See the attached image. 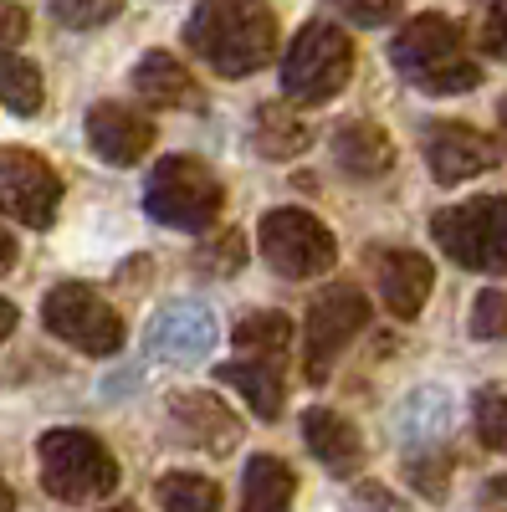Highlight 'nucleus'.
Returning a JSON list of instances; mask_svg holds the SVG:
<instances>
[{
	"label": "nucleus",
	"mask_w": 507,
	"mask_h": 512,
	"mask_svg": "<svg viewBox=\"0 0 507 512\" xmlns=\"http://www.w3.org/2000/svg\"><path fill=\"white\" fill-rule=\"evenodd\" d=\"M200 267H205L210 277H236V272L246 267V241H241L236 231H216V236L200 246Z\"/></svg>",
	"instance_id": "bb28decb"
},
{
	"label": "nucleus",
	"mask_w": 507,
	"mask_h": 512,
	"mask_svg": "<svg viewBox=\"0 0 507 512\" xmlns=\"http://www.w3.org/2000/svg\"><path fill=\"white\" fill-rule=\"evenodd\" d=\"M333 159L338 169H349L354 180H379L395 164V144L379 123H338L333 128Z\"/></svg>",
	"instance_id": "dca6fc26"
},
{
	"label": "nucleus",
	"mask_w": 507,
	"mask_h": 512,
	"mask_svg": "<svg viewBox=\"0 0 507 512\" xmlns=\"http://www.w3.org/2000/svg\"><path fill=\"white\" fill-rule=\"evenodd\" d=\"M369 323V303L354 287H328L318 303L308 308V354H303V374L313 384H323L344 354L354 344V333Z\"/></svg>",
	"instance_id": "9d476101"
},
{
	"label": "nucleus",
	"mask_w": 507,
	"mask_h": 512,
	"mask_svg": "<svg viewBox=\"0 0 507 512\" xmlns=\"http://www.w3.org/2000/svg\"><path fill=\"white\" fill-rule=\"evenodd\" d=\"M472 333H477V338H507V292H482V297H477Z\"/></svg>",
	"instance_id": "7c9ffc66"
},
{
	"label": "nucleus",
	"mask_w": 507,
	"mask_h": 512,
	"mask_svg": "<svg viewBox=\"0 0 507 512\" xmlns=\"http://www.w3.org/2000/svg\"><path fill=\"white\" fill-rule=\"evenodd\" d=\"M0 103L21 118H36L41 103H47V88H41V72L16 57V52H0Z\"/></svg>",
	"instance_id": "4be33fe9"
},
{
	"label": "nucleus",
	"mask_w": 507,
	"mask_h": 512,
	"mask_svg": "<svg viewBox=\"0 0 507 512\" xmlns=\"http://www.w3.org/2000/svg\"><path fill=\"white\" fill-rule=\"evenodd\" d=\"M221 205H226V190H221V180L210 175L200 159L169 154V159L154 164L149 190H144V210H149L159 226L205 231V226H216Z\"/></svg>",
	"instance_id": "39448f33"
},
{
	"label": "nucleus",
	"mask_w": 507,
	"mask_h": 512,
	"mask_svg": "<svg viewBox=\"0 0 507 512\" xmlns=\"http://www.w3.org/2000/svg\"><path fill=\"white\" fill-rule=\"evenodd\" d=\"M390 62L405 82H415L420 93H467L482 82L477 57L467 52L456 21L446 16H415L395 31V47Z\"/></svg>",
	"instance_id": "f03ea898"
},
{
	"label": "nucleus",
	"mask_w": 507,
	"mask_h": 512,
	"mask_svg": "<svg viewBox=\"0 0 507 512\" xmlns=\"http://www.w3.org/2000/svg\"><path fill=\"white\" fill-rule=\"evenodd\" d=\"M251 139H257V154L262 159H298L308 149V123L292 113L287 103H267V108H257Z\"/></svg>",
	"instance_id": "412c9836"
},
{
	"label": "nucleus",
	"mask_w": 507,
	"mask_h": 512,
	"mask_svg": "<svg viewBox=\"0 0 507 512\" xmlns=\"http://www.w3.org/2000/svg\"><path fill=\"white\" fill-rule=\"evenodd\" d=\"M11 333H16V308L0 297V338H11Z\"/></svg>",
	"instance_id": "f704fd0d"
},
{
	"label": "nucleus",
	"mask_w": 507,
	"mask_h": 512,
	"mask_svg": "<svg viewBox=\"0 0 507 512\" xmlns=\"http://www.w3.org/2000/svg\"><path fill=\"white\" fill-rule=\"evenodd\" d=\"M426 164L441 185H461L472 175H487V169L502 164V144L487 139L472 123H436L426 128Z\"/></svg>",
	"instance_id": "f8f14e48"
},
{
	"label": "nucleus",
	"mask_w": 507,
	"mask_h": 512,
	"mask_svg": "<svg viewBox=\"0 0 507 512\" xmlns=\"http://www.w3.org/2000/svg\"><path fill=\"white\" fill-rule=\"evenodd\" d=\"M134 93L144 103H159V108H195L200 103V82L190 77L185 62H175L169 52H144L139 67H134Z\"/></svg>",
	"instance_id": "a211bd4d"
},
{
	"label": "nucleus",
	"mask_w": 507,
	"mask_h": 512,
	"mask_svg": "<svg viewBox=\"0 0 507 512\" xmlns=\"http://www.w3.org/2000/svg\"><path fill=\"white\" fill-rule=\"evenodd\" d=\"M487 497H492V502H507V477H497V482H487Z\"/></svg>",
	"instance_id": "e433bc0d"
},
{
	"label": "nucleus",
	"mask_w": 507,
	"mask_h": 512,
	"mask_svg": "<svg viewBox=\"0 0 507 512\" xmlns=\"http://www.w3.org/2000/svg\"><path fill=\"white\" fill-rule=\"evenodd\" d=\"M359 502L374 507V512H400V502H395L390 492H379V487H359Z\"/></svg>",
	"instance_id": "473e14b6"
},
{
	"label": "nucleus",
	"mask_w": 507,
	"mask_h": 512,
	"mask_svg": "<svg viewBox=\"0 0 507 512\" xmlns=\"http://www.w3.org/2000/svg\"><path fill=\"white\" fill-rule=\"evenodd\" d=\"M216 379L231 384V390H241V400L262 420L282 415V369H277V359H236V364H221Z\"/></svg>",
	"instance_id": "6ab92c4d"
},
{
	"label": "nucleus",
	"mask_w": 507,
	"mask_h": 512,
	"mask_svg": "<svg viewBox=\"0 0 507 512\" xmlns=\"http://www.w3.org/2000/svg\"><path fill=\"white\" fill-rule=\"evenodd\" d=\"M472 420H477V441L482 446L507 451V390H482Z\"/></svg>",
	"instance_id": "a878e982"
},
{
	"label": "nucleus",
	"mask_w": 507,
	"mask_h": 512,
	"mask_svg": "<svg viewBox=\"0 0 507 512\" xmlns=\"http://www.w3.org/2000/svg\"><path fill=\"white\" fill-rule=\"evenodd\" d=\"M497 118H502V139H507V98L497 103Z\"/></svg>",
	"instance_id": "4c0bfd02"
},
{
	"label": "nucleus",
	"mask_w": 507,
	"mask_h": 512,
	"mask_svg": "<svg viewBox=\"0 0 507 512\" xmlns=\"http://www.w3.org/2000/svg\"><path fill=\"white\" fill-rule=\"evenodd\" d=\"M236 349H251L257 359H282V349L292 344V323L282 318V313H246L241 323H236Z\"/></svg>",
	"instance_id": "b1692460"
},
{
	"label": "nucleus",
	"mask_w": 507,
	"mask_h": 512,
	"mask_svg": "<svg viewBox=\"0 0 507 512\" xmlns=\"http://www.w3.org/2000/svg\"><path fill=\"white\" fill-rule=\"evenodd\" d=\"M185 41L210 72L251 77L277 57V16L267 0H200Z\"/></svg>",
	"instance_id": "f257e3e1"
},
{
	"label": "nucleus",
	"mask_w": 507,
	"mask_h": 512,
	"mask_svg": "<svg viewBox=\"0 0 507 512\" xmlns=\"http://www.w3.org/2000/svg\"><path fill=\"white\" fill-rule=\"evenodd\" d=\"M16 267V241H11V231L0 226V272H11Z\"/></svg>",
	"instance_id": "72a5a7b5"
},
{
	"label": "nucleus",
	"mask_w": 507,
	"mask_h": 512,
	"mask_svg": "<svg viewBox=\"0 0 507 512\" xmlns=\"http://www.w3.org/2000/svg\"><path fill=\"white\" fill-rule=\"evenodd\" d=\"M436 246L467 272H507V195H477L467 205H446L431 221Z\"/></svg>",
	"instance_id": "20e7f679"
},
{
	"label": "nucleus",
	"mask_w": 507,
	"mask_h": 512,
	"mask_svg": "<svg viewBox=\"0 0 507 512\" xmlns=\"http://www.w3.org/2000/svg\"><path fill=\"white\" fill-rule=\"evenodd\" d=\"M303 441H308V451L328 466V472H338V477L359 472V461H364L359 431L338 410H308L303 415Z\"/></svg>",
	"instance_id": "f3484780"
},
{
	"label": "nucleus",
	"mask_w": 507,
	"mask_h": 512,
	"mask_svg": "<svg viewBox=\"0 0 507 512\" xmlns=\"http://www.w3.org/2000/svg\"><path fill=\"white\" fill-rule=\"evenodd\" d=\"M31 31V16L21 6H11V0H0V52H11L16 41H26Z\"/></svg>",
	"instance_id": "2f4dec72"
},
{
	"label": "nucleus",
	"mask_w": 507,
	"mask_h": 512,
	"mask_svg": "<svg viewBox=\"0 0 507 512\" xmlns=\"http://www.w3.org/2000/svg\"><path fill=\"white\" fill-rule=\"evenodd\" d=\"M144 344L154 359L175 364V369L205 364V354L216 349V313L205 303H169L164 313H154Z\"/></svg>",
	"instance_id": "9b49d317"
},
{
	"label": "nucleus",
	"mask_w": 507,
	"mask_h": 512,
	"mask_svg": "<svg viewBox=\"0 0 507 512\" xmlns=\"http://www.w3.org/2000/svg\"><path fill=\"white\" fill-rule=\"evenodd\" d=\"M108 512H134V507H108Z\"/></svg>",
	"instance_id": "58836bf2"
},
{
	"label": "nucleus",
	"mask_w": 507,
	"mask_h": 512,
	"mask_svg": "<svg viewBox=\"0 0 507 512\" xmlns=\"http://www.w3.org/2000/svg\"><path fill=\"white\" fill-rule=\"evenodd\" d=\"M36 456H41V487L57 502H98L118 487V461L93 431H77V425L47 431Z\"/></svg>",
	"instance_id": "7ed1b4c3"
},
{
	"label": "nucleus",
	"mask_w": 507,
	"mask_h": 512,
	"mask_svg": "<svg viewBox=\"0 0 507 512\" xmlns=\"http://www.w3.org/2000/svg\"><path fill=\"white\" fill-rule=\"evenodd\" d=\"M405 477L415 482L420 497H446L451 487V456H436V451H415L405 461Z\"/></svg>",
	"instance_id": "c85d7f7f"
},
{
	"label": "nucleus",
	"mask_w": 507,
	"mask_h": 512,
	"mask_svg": "<svg viewBox=\"0 0 507 512\" xmlns=\"http://www.w3.org/2000/svg\"><path fill=\"white\" fill-rule=\"evenodd\" d=\"M52 16L67 31H93L123 16V0H52Z\"/></svg>",
	"instance_id": "393cba45"
},
{
	"label": "nucleus",
	"mask_w": 507,
	"mask_h": 512,
	"mask_svg": "<svg viewBox=\"0 0 507 512\" xmlns=\"http://www.w3.org/2000/svg\"><path fill=\"white\" fill-rule=\"evenodd\" d=\"M262 256L277 277L308 282V277H323L333 267L338 246H333V231L318 216L282 205V210H267L262 216Z\"/></svg>",
	"instance_id": "6e6552de"
},
{
	"label": "nucleus",
	"mask_w": 507,
	"mask_h": 512,
	"mask_svg": "<svg viewBox=\"0 0 507 512\" xmlns=\"http://www.w3.org/2000/svg\"><path fill=\"white\" fill-rule=\"evenodd\" d=\"M57 205H62V180L47 159L31 149L0 154V216H11L16 226L31 231H47L57 221Z\"/></svg>",
	"instance_id": "1a4fd4ad"
},
{
	"label": "nucleus",
	"mask_w": 507,
	"mask_h": 512,
	"mask_svg": "<svg viewBox=\"0 0 507 512\" xmlns=\"http://www.w3.org/2000/svg\"><path fill=\"white\" fill-rule=\"evenodd\" d=\"M323 6L354 26H390L400 16V0H323Z\"/></svg>",
	"instance_id": "c756f323"
},
{
	"label": "nucleus",
	"mask_w": 507,
	"mask_h": 512,
	"mask_svg": "<svg viewBox=\"0 0 507 512\" xmlns=\"http://www.w3.org/2000/svg\"><path fill=\"white\" fill-rule=\"evenodd\" d=\"M88 144L103 164H139L154 144V123L129 103H98L88 113Z\"/></svg>",
	"instance_id": "4468645a"
},
{
	"label": "nucleus",
	"mask_w": 507,
	"mask_h": 512,
	"mask_svg": "<svg viewBox=\"0 0 507 512\" xmlns=\"http://www.w3.org/2000/svg\"><path fill=\"white\" fill-rule=\"evenodd\" d=\"M292 492H298V477L292 466L277 456H251L246 477H241V512H287Z\"/></svg>",
	"instance_id": "aec40b11"
},
{
	"label": "nucleus",
	"mask_w": 507,
	"mask_h": 512,
	"mask_svg": "<svg viewBox=\"0 0 507 512\" xmlns=\"http://www.w3.org/2000/svg\"><path fill=\"white\" fill-rule=\"evenodd\" d=\"M41 323L52 338H62L67 349L93 354V359H113L123 349V318L103 303L88 282H62L47 292L41 303Z\"/></svg>",
	"instance_id": "0eeeda50"
},
{
	"label": "nucleus",
	"mask_w": 507,
	"mask_h": 512,
	"mask_svg": "<svg viewBox=\"0 0 507 512\" xmlns=\"http://www.w3.org/2000/svg\"><path fill=\"white\" fill-rule=\"evenodd\" d=\"M169 420H175L180 441H190L210 456H226L241 441V420L221 405V395H210V390H175L169 395Z\"/></svg>",
	"instance_id": "ddd939ff"
},
{
	"label": "nucleus",
	"mask_w": 507,
	"mask_h": 512,
	"mask_svg": "<svg viewBox=\"0 0 507 512\" xmlns=\"http://www.w3.org/2000/svg\"><path fill=\"white\" fill-rule=\"evenodd\" d=\"M354 77V41L333 21H313L298 31L282 62V93L298 103H328Z\"/></svg>",
	"instance_id": "423d86ee"
},
{
	"label": "nucleus",
	"mask_w": 507,
	"mask_h": 512,
	"mask_svg": "<svg viewBox=\"0 0 507 512\" xmlns=\"http://www.w3.org/2000/svg\"><path fill=\"white\" fill-rule=\"evenodd\" d=\"M374 287H379V303L410 323L420 318V308H426V297L436 287V267L420 251H385L374 267Z\"/></svg>",
	"instance_id": "2eb2a0df"
},
{
	"label": "nucleus",
	"mask_w": 507,
	"mask_h": 512,
	"mask_svg": "<svg viewBox=\"0 0 507 512\" xmlns=\"http://www.w3.org/2000/svg\"><path fill=\"white\" fill-rule=\"evenodd\" d=\"M154 497L164 512H221V487L195 472H164Z\"/></svg>",
	"instance_id": "5701e85b"
},
{
	"label": "nucleus",
	"mask_w": 507,
	"mask_h": 512,
	"mask_svg": "<svg viewBox=\"0 0 507 512\" xmlns=\"http://www.w3.org/2000/svg\"><path fill=\"white\" fill-rule=\"evenodd\" d=\"M0 512H16V492L6 487V477H0Z\"/></svg>",
	"instance_id": "c9c22d12"
},
{
	"label": "nucleus",
	"mask_w": 507,
	"mask_h": 512,
	"mask_svg": "<svg viewBox=\"0 0 507 512\" xmlns=\"http://www.w3.org/2000/svg\"><path fill=\"white\" fill-rule=\"evenodd\" d=\"M477 47L497 62H507V0H477Z\"/></svg>",
	"instance_id": "cd10ccee"
}]
</instances>
